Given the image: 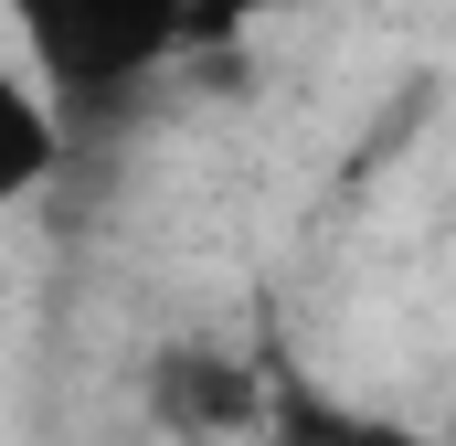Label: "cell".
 I'll return each instance as SVG.
<instances>
[{
	"label": "cell",
	"mask_w": 456,
	"mask_h": 446,
	"mask_svg": "<svg viewBox=\"0 0 456 446\" xmlns=\"http://www.w3.org/2000/svg\"><path fill=\"white\" fill-rule=\"evenodd\" d=\"M149 404H159V425H181V436H244L255 404H265V383H255L233 351H170L159 383H149Z\"/></svg>",
	"instance_id": "3"
},
{
	"label": "cell",
	"mask_w": 456,
	"mask_h": 446,
	"mask_svg": "<svg viewBox=\"0 0 456 446\" xmlns=\"http://www.w3.org/2000/svg\"><path fill=\"white\" fill-rule=\"evenodd\" d=\"M21 43H32V86L64 107V128L138 107L181 43H202L191 0H11Z\"/></svg>",
	"instance_id": "1"
},
{
	"label": "cell",
	"mask_w": 456,
	"mask_h": 446,
	"mask_svg": "<svg viewBox=\"0 0 456 446\" xmlns=\"http://www.w3.org/2000/svg\"><path fill=\"white\" fill-rule=\"evenodd\" d=\"M64 149H75L64 107H53L32 75H11V64H0V213H11V202H32V192L64 170Z\"/></svg>",
	"instance_id": "4"
},
{
	"label": "cell",
	"mask_w": 456,
	"mask_h": 446,
	"mask_svg": "<svg viewBox=\"0 0 456 446\" xmlns=\"http://www.w3.org/2000/svg\"><path fill=\"white\" fill-rule=\"evenodd\" d=\"M191 21H213V0H191Z\"/></svg>",
	"instance_id": "5"
},
{
	"label": "cell",
	"mask_w": 456,
	"mask_h": 446,
	"mask_svg": "<svg viewBox=\"0 0 456 446\" xmlns=\"http://www.w3.org/2000/svg\"><path fill=\"white\" fill-rule=\"evenodd\" d=\"M255 436L265 446H425L403 415H382V404H350L330 383H265V404H255Z\"/></svg>",
	"instance_id": "2"
}]
</instances>
